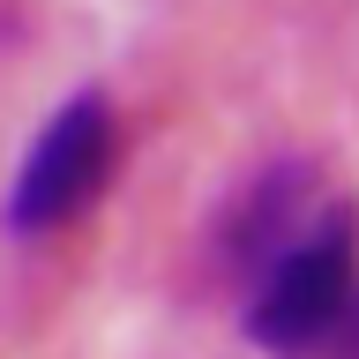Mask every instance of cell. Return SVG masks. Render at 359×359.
Segmentation results:
<instances>
[{"label":"cell","instance_id":"cell-1","mask_svg":"<svg viewBox=\"0 0 359 359\" xmlns=\"http://www.w3.org/2000/svg\"><path fill=\"white\" fill-rule=\"evenodd\" d=\"M352 307H359V224L337 202V210H314L262 262L247 292V337L277 359H299L330 344L337 330H352Z\"/></svg>","mask_w":359,"mask_h":359},{"label":"cell","instance_id":"cell-2","mask_svg":"<svg viewBox=\"0 0 359 359\" xmlns=\"http://www.w3.org/2000/svg\"><path fill=\"white\" fill-rule=\"evenodd\" d=\"M112 165H120V112H112L105 90H75L45 112V128L30 135V150L15 165V187H8V232L22 240H45L90 210L105 195Z\"/></svg>","mask_w":359,"mask_h":359},{"label":"cell","instance_id":"cell-3","mask_svg":"<svg viewBox=\"0 0 359 359\" xmlns=\"http://www.w3.org/2000/svg\"><path fill=\"white\" fill-rule=\"evenodd\" d=\"M352 352H359V307H352Z\"/></svg>","mask_w":359,"mask_h":359}]
</instances>
